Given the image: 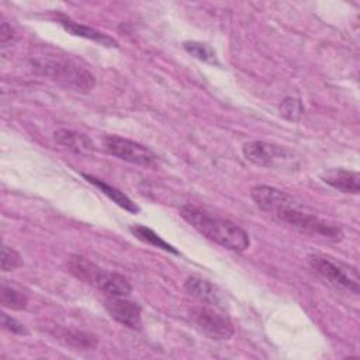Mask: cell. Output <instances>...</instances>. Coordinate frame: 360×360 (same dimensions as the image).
I'll return each mask as SVG.
<instances>
[{"label":"cell","mask_w":360,"mask_h":360,"mask_svg":"<svg viewBox=\"0 0 360 360\" xmlns=\"http://www.w3.org/2000/svg\"><path fill=\"white\" fill-rule=\"evenodd\" d=\"M107 312L112 319L120 322L121 325L129 329H141L142 328V315L141 307L124 297H111L104 304Z\"/></svg>","instance_id":"9"},{"label":"cell","mask_w":360,"mask_h":360,"mask_svg":"<svg viewBox=\"0 0 360 360\" xmlns=\"http://www.w3.org/2000/svg\"><path fill=\"white\" fill-rule=\"evenodd\" d=\"M53 138L59 145L68 148L69 150H72L76 155L90 156L94 152V143L84 134L62 128V129L55 131Z\"/></svg>","instance_id":"13"},{"label":"cell","mask_w":360,"mask_h":360,"mask_svg":"<svg viewBox=\"0 0 360 360\" xmlns=\"http://www.w3.org/2000/svg\"><path fill=\"white\" fill-rule=\"evenodd\" d=\"M280 114L288 121H298L304 115V105L300 98L285 97L280 104Z\"/></svg>","instance_id":"20"},{"label":"cell","mask_w":360,"mask_h":360,"mask_svg":"<svg viewBox=\"0 0 360 360\" xmlns=\"http://www.w3.org/2000/svg\"><path fill=\"white\" fill-rule=\"evenodd\" d=\"M250 197L262 211L269 212L271 215L277 214L281 208L295 201L290 194L284 193L283 190L266 184L253 187L250 190Z\"/></svg>","instance_id":"10"},{"label":"cell","mask_w":360,"mask_h":360,"mask_svg":"<svg viewBox=\"0 0 360 360\" xmlns=\"http://www.w3.org/2000/svg\"><path fill=\"white\" fill-rule=\"evenodd\" d=\"M31 63L39 75L77 93H87L96 84L94 76L86 68L66 56L45 53L34 58Z\"/></svg>","instance_id":"2"},{"label":"cell","mask_w":360,"mask_h":360,"mask_svg":"<svg viewBox=\"0 0 360 360\" xmlns=\"http://www.w3.org/2000/svg\"><path fill=\"white\" fill-rule=\"evenodd\" d=\"M1 326H3L6 330L11 332V333H17V335H27V333H28L27 329H25V326H24L21 322H18L17 319H14L13 316H8V315L4 314V312H1Z\"/></svg>","instance_id":"22"},{"label":"cell","mask_w":360,"mask_h":360,"mask_svg":"<svg viewBox=\"0 0 360 360\" xmlns=\"http://www.w3.org/2000/svg\"><path fill=\"white\" fill-rule=\"evenodd\" d=\"M184 49L190 55H193L194 58H197L202 62L217 63L215 51L207 44H202V42H198V41H187V42H184Z\"/></svg>","instance_id":"18"},{"label":"cell","mask_w":360,"mask_h":360,"mask_svg":"<svg viewBox=\"0 0 360 360\" xmlns=\"http://www.w3.org/2000/svg\"><path fill=\"white\" fill-rule=\"evenodd\" d=\"M60 25L72 35H76V37H82V38H86V39H90V41H94L103 46H108V48H115L118 46V42L111 38L110 35L96 30V28H91L89 25H84V24H79V22H75L72 20H68V18H63L60 20Z\"/></svg>","instance_id":"14"},{"label":"cell","mask_w":360,"mask_h":360,"mask_svg":"<svg viewBox=\"0 0 360 360\" xmlns=\"http://www.w3.org/2000/svg\"><path fill=\"white\" fill-rule=\"evenodd\" d=\"M79 280L96 287L110 297H127L131 294L129 281L118 273L105 271L90 260H84L77 271Z\"/></svg>","instance_id":"5"},{"label":"cell","mask_w":360,"mask_h":360,"mask_svg":"<svg viewBox=\"0 0 360 360\" xmlns=\"http://www.w3.org/2000/svg\"><path fill=\"white\" fill-rule=\"evenodd\" d=\"M0 301H1L3 307L10 308V309H15V311L24 309L28 304V298L22 292H20L18 290H15L13 287H7L6 284L1 285Z\"/></svg>","instance_id":"17"},{"label":"cell","mask_w":360,"mask_h":360,"mask_svg":"<svg viewBox=\"0 0 360 360\" xmlns=\"http://www.w3.org/2000/svg\"><path fill=\"white\" fill-rule=\"evenodd\" d=\"M180 215L202 236L232 252H243L249 248L250 239L245 229L229 219L205 212L194 205H183Z\"/></svg>","instance_id":"1"},{"label":"cell","mask_w":360,"mask_h":360,"mask_svg":"<svg viewBox=\"0 0 360 360\" xmlns=\"http://www.w3.org/2000/svg\"><path fill=\"white\" fill-rule=\"evenodd\" d=\"M21 264V256L13 248L3 245L1 248V270L4 273L17 269Z\"/></svg>","instance_id":"21"},{"label":"cell","mask_w":360,"mask_h":360,"mask_svg":"<svg viewBox=\"0 0 360 360\" xmlns=\"http://www.w3.org/2000/svg\"><path fill=\"white\" fill-rule=\"evenodd\" d=\"M321 179L323 183L342 193L357 194L360 190V176L353 170L329 169L321 174Z\"/></svg>","instance_id":"12"},{"label":"cell","mask_w":360,"mask_h":360,"mask_svg":"<svg viewBox=\"0 0 360 360\" xmlns=\"http://www.w3.org/2000/svg\"><path fill=\"white\" fill-rule=\"evenodd\" d=\"M273 217L312 238H321L328 242H339L343 239V232L339 226L305 211L297 201L281 208Z\"/></svg>","instance_id":"3"},{"label":"cell","mask_w":360,"mask_h":360,"mask_svg":"<svg viewBox=\"0 0 360 360\" xmlns=\"http://www.w3.org/2000/svg\"><path fill=\"white\" fill-rule=\"evenodd\" d=\"M188 315L193 323L210 339L226 340L235 333L231 319L222 312H218L215 308L194 307L190 309Z\"/></svg>","instance_id":"7"},{"label":"cell","mask_w":360,"mask_h":360,"mask_svg":"<svg viewBox=\"0 0 360 360\" xmlns=\"http://www.w3.org/2000/svg\"><path fill=\"white\" fill-rule=\"evenodd\" d=\"M17 39V35L14 32V30L7 24V22H1V27H0V42L3 46H6L8 42H14Z\"/></svg>","instance_id":"23"},{"label":"cell","mask_w":360,"mask_h":360,"mask_svg":"<svg viewBox=\"0 0 360 360\" xmlns=\"http://www.w3.org/2000/svg\"><path fill=\"white\" fill-rule=\"evenodd\" d=\"M83 177H84L89 183H91L94 187H97L103 194H105L110 200H112L117 205H120L121 208H124L125 211H129V212H132V214L139 212V207H138L128 195H125L122 191H120L118 188H115V187L110 186L108 183L103 181L101 179H97V177L90 176V174H84V173H83Z\"/></svg>","instance_id":"15"},{"label":"cell","mask_w":360,"mask_h":360,"mask_svg":"<svg viewBox=\"0 0 360 360\" xmlns=\"http://www.w3.org/2000/svg\"><path fill=\"white\" fill-rule=\"evenodd\" d=\"M129 231L132 232L134 236H136L139 240L145 242V243H149L155 248H159V249H163L166 252H170V253H174V255H179V252L172 246L169 245L166 240H163L158 233H155L152 229L143 226V225H132L129 228Z\"/></svg>","instance_id":"16"},{"label":"cell","mask_w":360,"mask_h":360,"mask_svg":"<svg viewBox=\"0 0 360 360\" xmlns=\"http://www.w3.org/2000/svg\"><path fill=\"white\" fill-rule=\"evenodd\" d=\"M104 148L110 155L136 166L149 167L156 160L155 153L146 146L118 135H107L104 138Z\"/></svg>","instance_id":"8"},{"label":"cell","mask_w":360,"mask_h":360,"mask_svg":"<svg viewBox=\"0 0 360 360\" xmlns=\"http://www.w3.org/2000/svg\"><path fill=\"white\" fill-rule=\"evenodd\" d=\"M246 160L256 166L281 169L294 165V153L284 146L269 143L264 141H250L242 146Z\"/></svg>","instance_id":"6"},{"label":"cell","mask_w":360,"mask_h":360,"mask_svg":"<svg viewBox=\"0 0 360 360\" xmlns=\"http://www.w3.org/2000/svg\"><path fill=\"white\" fill-rule=\"evenodd\" d=\"M62 339L66 345H70L76 349H93L97 345V339L91 335L83 332H63Z\"/></svg>","instance_id":"19"},{"label":"cell","mask_w":360,"mask_h":360,"mask_svg":"<svg viewBox=\"0 0 360 360\" xmlns=\"http://www.w3.org/2000/svg\"><path fill=\"white\" fill-rule=\"evenodd\" d=\"M308 263L312 270L329 285L353 292L356 295L359 294V274L354 267L346 266L340 262H335L330 257L319 253L309 255Z\"/></svg>","instance_id":"4"},{"label":"cell","mask_w":360,"mask_h":360,"mask_svg":"<svg viewBox=\"0 0 360 360\" xmlns=\"http://www.w3.org/2000/svg\"><path fill=\"white\" fill-rule=\"evenodd\" d=\"M184 290L187 294L191 297L197 298L198 301L207 304V305H214L217 308L224 307V300L221 292L217 290V287L210 283L208 280L198 277V276H190L184 281Z\"/></svg>","instance_id":"11"}]
</instances>
